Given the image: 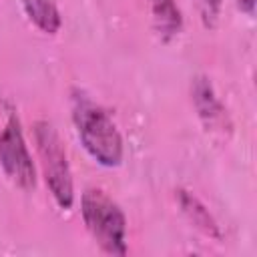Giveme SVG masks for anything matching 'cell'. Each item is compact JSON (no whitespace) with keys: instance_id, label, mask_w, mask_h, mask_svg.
<instances>
[{"instance_id":"obj_1","label":"cell","mask_w":257,"mask_h":257,"mask_svg":"<svg viewBox=\"0 0 257 257\" xmlns=\"http://www.w3.org/2000/svg\"><path fill=\"white\" fill-rule=\"evenodd\" d=\"M70 112L76 128V137L94 163L106 169H114L124 159V143L116 122L96 100L82 88L70 92Z\"/></svg>"},{"instance_id":"obj_2","label":"cell","mask_w":257,"mask_h":257,"mask_svg":"<svg viewBox=\"0 0 257 257\" xmlns=\"http://www.w3.org/2000/svg\"><path fill=\"white\" fill-rule=\"evenodd\" d=\"M80 215L86 231L106 255H126V217L120 205L100 187L84 189Z\"/></svg>"},{"instance_id":"obj_3","label":"cell","mask_w":257,"mask_h":257,"mask_svg":"<svg viewBox=\"0 0 257 257\" xmlns=\"http://www.w3.org/2000/svg\"><path fill=\"white\" fill-rule=\"evenodd\" d=\"M32 133L44 183L56 205L66 211L74 205V181L60 135L48 120H36Z\"/></svg>"},{"instance_id":"obj_4","label":"cell","mask_w":257,"mask_h":257,"mask_svg":"<svg viewBox=\"0 0 257 257\" xmlns=\"http://www.w3.org/2000/svg\"><path fill=\"white\" fill-rule=\"evenodd\" d=\"M0 167L18 189L32 191L36 187V167L16 112H10L0 133Z\"/></svg>"},{"instance_id":"obj_5","label":"cell","mask_w":257,"mask_h":257,"mask_svg":"<svg viewBox=\"0 0 257 257\" xmlns=\"http://www.w3.org/2000/svg\"><path fill=\"white\" fill-rule=\"evenodd\" d=\"M191 100H193V106L197 110V116L199 120L203 122V126L213 133V135H229L231 128H233V122H231V116L225 108V104L221 102V98L217 96L211 80L203 74L195 76L193 82H191Z\"/></svg>"},{"instance_id":"obj_6","label":"cell","mask_w":257,"mask_h":257,"mask_svg":"<svg viewBox=\"0 0 257 257\" xmlns=\"http://www.w3.org/2000/svg\"><path fill=\"white\" fill-rule=\"evenodd\" d=\"M175 193H177L175 195L177 197V203H179L183 215L189 219V223L195 229H199L203 235H207L209 239L221 241L223 239L221 227H219L217 219L211 215V211L205 207V203L197 195H193L191 191H187V189H177Z\"/></svg>"},{"instance_id":"obj_7","label":"cell","mask_w":257,"mask_h":257,"mask_svg":"<svg viewBox=\"0 0 257 257\" xmlns=\"http://www.w3.org/2000/svg\"><path fill=\"white\" fill-rule=\"evenodd\" d=\"M151 18L163 42H171L183 30V14L177 0H151Z\"/></svg>"},{"instance_id":"obj_8","label":"cell","mask_w":257,"mask_h":257,"mask_svg":"<svg viewBox=\"0 0 257 257\" xmlns=\"http://www.w3.org/2000/svg\"><path fill=\"white\" fill-rule=\"evenodd\" d=\"M28 20L44 34H56L62 26V16L54 0H20Z\"/></svg>"},{"instance_id":"obj_9","label":"cell","mask_w":257,"mask_h":257,"mask_svg":"<svg viewBox=\"0 0 257 257\" xmlns=\"http://www.w3.org/2000/svg\"><path fill=\"white\" fill-rule=\"evenodd\" d=\"M199 4V12H201V20L207 28H213L219 20V14H221V6H223V0H197Z\"/></svg>"},{"instance_id":"obj_10","label":"cell","mask_w":257,"mask_h":257,"mask_svg":"<svg viewBox=\"0 0 257 257\" xmlns=\"http://www.w3.org/2000/svg\"><path fill=\"white\" fill-rule=\"evenodd\" d=\"M235 2H237V8H239L243 14H247V16L253 14V10H255V0H235Z\"/></svg>"}]
</instances>
